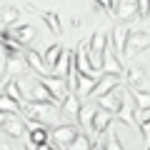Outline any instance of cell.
I'll return each instance as SVG.
<instances>
[{"instance_id": "obj_1", "label": "cell", "mask_w": 150, "mask_h": 150, "mask_svg": "<svg viewBox=\"0 0 150 150\" xmlns=\"http://www.w3.org/2000/svg\"><path fill=\"white\" fill-rule=\"evenodd\" d=\"M23 110H25V120H33V123L43 125V128H48V125L58 128V125L65 123L58 103H25Z\"/></svg>"}, {"instance_id": "obj_2", "label": "cell", "mask_w": 150, "mask_h": 150, "mask_svg": "<svg viewBox=\"0 0 150 150\" xmlns=\"http://www.w3.org/2000/svg\"><path fill=\"white\" fill-rule=\"evenodd\" d=\"M108 48V33L103 30H95L93 33V38L88 40V55H90V63L93 68L100 73V63H103V53H105Z\"/></svg>"}, {"instance_id": "obj_3", "label": "cell", "mask_w": 150, "mask_h": 150, "mask_svg": "<svg viewBox=\"0 0 150 150\" xmlns=\"http://www.w3.org/2000/svg\"><path fill=\"white\" fill-rule=\"evenodd\" d=\"M75 135H78V128L70 125V123H63V125H58V128H53V133H50V143H53L58 150H68L70 145H73Z\"/></svg>"}, {"instance_id": "obj_4", "label": "cell", "mask_w": 150, "mask_h": 150, "mask_svg": "<svg viewBox=\"0 0 150 150\" xmlns=\"http://www.w3.org/2000/svg\"><path fill=\"white\" fill-rule=\"evenodd\" d=\"M150 48V35H145L143 30H130L128 43H125V58H135V55L145 53Z\"/></svg>"}, {"instance_id": "obj_5", "label": "cell", "mask_w": 150, "mask_h": 150, "mask_svg": "<svg viewBox=\"0 0 150 150\" xmlns=\"http://www.w3.org/2000/svg\"><path fill=\"white\" fill-rule=\"evenodd\" d=\"M128 35H130L128 25H115V28H112V33L108 35V45H112L110 50L118 55L120 63L125 60V43H128Z\"/></svg>"}, {"instance_id": "obj_6", "label": "cell", "mask_w": 150, "mask_h": 150, "mask_svg": "<svg viewBox=\"0 0 150 150\" xmlns=\"http://www.w3.org/2000/svg\"><path fill=\"white\" fill-rule=\"evenodd\" d=\"M123 95H125V90H123V88L118 85L115 90H110V93H105V95H100V98H98V103H95V105L100 108V110L110 112V115H118L120 105H123Z\"/></svg>"}, {"instance_id": "obj_7", "label": "cell", "mask_w": 150, "mask_h": 150, "mask_svg": "<svg viewBox=\"0 0 150 150\" xmlns=\"http://www.w3.org/2000/svg\"><path fill=\"white\" fill-rule=\"evenodd\" d=\"M8 30H10V38L20 45V48H30V45L35 43V38H38V30L33 25H28V23H18V25L8 28Z\"/></svg>"}, {"instance_id": "obj_8", "label": "cell", "mask_w": 150, "mask_h": 150, "mask_svg": "<svg viewBox=\"0 0 150 150\" xmlns=\"http://www.w3.org/2000/svg\"><path fill=\"white\" fill-rule=\"evenodd\" d=\"M75 70L80 75H93V78H98V70L93 68L90 55H88V40H80V43H78V50H75Z\"/></svg>"}, {"instance_id": "obj_9", "label": "cell", "mask_w": 150, "mask_h": 150, "mask_svg": "<svg viewBox=\"0 0 150 150\" xmlns=\"http://www.w3.org/2000/svg\"><path fill=\"white\" fill-rule=\"evenodd\" d=\"M28 63H25V55L18 53V55H5L3 58V73H8V78H20V75H28Z\"/></svg>"}, {"instance_id": "obj_10", "label": "cell", "mask_w": 150, "mask_h": 150, "mask_svg": "<svg viewBox=\"0 0 150 150\" xmlns=\"http://www.w3.org/2000/svg\"><path fill=\"white\" fill-rule=\"evenodd\" d=\"M110 13L118 18V20H123V23L138 20V0H115Z\"/></svg>"}, {"instance_id": "obj_11", "label": "cell", "mask_w": 150, "mask_h": 150, "mask_svg": "<svg viewBox=\"0 0 150 150\" xmlns=\"http://www.w3.org/2000/svg\"><path fill=\"white\" fill-rule=\"evenodd\" d=\"M40 83L48 88V93L53 95V100L58 103V105L65 100V95L70 93V90H68V83H65L63 78H53V75H45V78H40Z\"/></svg>"}, {"instance_id": "obj_12", "label": "cell", "mask_w": 150, "mask_h": 150, "mask_svg": "<svg viewBox=\"0 0 150 150\" xmlns=\"http://www.w3.org/2000/svg\"><path fill=\"white\" fill-rule=\"evenodd\" d=\"M100 73L103 75H115V78H120V75L125 73L123 63L118 60V55L112 53L110 48H105V53H103V63H100Z\"/></svg>"}, {"instance_id": "obj_13", "label": "cell", "mask_w": 150, "mask_h": 150, "mask_svg": "<svg viewBox=\"0 0 150 150\" xmlns=\"http://www.w3.org/2000/svg\"><path fill=\"white\" fill-rule=\"evenodd\" d=\"M23 55H25V63H28V68H30L33 73H38L40 78H45V75H50V70H48V65H45L43 55L38 53L35 48H23Z\"/></svg>"}, {"instance_id": "obj_14", "label": "cell", "mask_w": 150, "mask_h": 150, "mask_svg": "<svg viewBox=\"0 0 150 150\" xmlns=\"http://www.w3.org/2000/svg\"><path fill=\"white\" fill-rule=\"evenodd\" d=\"M135 103H133V98L128 95V90H125V95H123V105H120V110H118V118L123 120L128 128H138V115H135Z\"/></svg>"}, {"instance_id": "obj_15", "label": "cell", "mask_w": 150, "mask_h": 150, "mask_svg": "<svg viewBox=\"0 0 150 150\" xmlns=\"http://www.w3.org/2000/svg\"><path fill=\"white\" fill-rule=\"evenodd\" d=\"M30 13H35V15H40V20L48 25V30L50 33H55V35H60L63 33V25H60V18H58V13H53V10H38L35 5H25Z\"/></svg>"}, {"instance_id": "obj_16", "label": "cell", "mask_w": 150, "mask_h": 150, "mask_svg": "<svg viewBox=\"0 0 150 150\" xmlns=\"http://www.w3.org/2000/svg\"><path fill=\"white\" fill-rule=\"evenodd\" d=\"M80 108H83V103H80V98L75 95V93H68V95H65V100L60 103V112H63V118H73V120H78V112H80Z\"/></svg>"}, {"instance_id": "obj_17", "label": "cell", "mask_w": 150, "mask_h": 150, "mask_svg": "<svg viewBox=\"0 0 150 150\" xmlns=\"http://www.w3.org/2000/svg\"><path fill=\"white\" fill-rule=\"evenodd\" d=\"M0 130H5V135H10V138H23L25 135V120H20L18 115H5Z\"/></svg>"}, {"instance_id": "obj_18", "label": "cell", "mask_w": 150, "mask_h": 150, "mask_svg": "<svg viewBox=\"0 0 150 150\" xmlns=\"http://www.w3.org/2000/svg\"><path fill=\"white\" fill-rule=\"evenodd\" d=\"M28 98H30L28 103H55V100H53V95L48 93V88H45L43 83H40V78L30 83V90H28Z\"/></svg>"}, {"instance_id": "obj_19", "label": "cell", "mask_w": 150, "mask_h": 150, "mask_svg": "<svg viewBox=\"0 0 150 150\" xmlns=\"http://www.w3.org/2000/svg\"><path fill=\"white\" fill-rule=\"evenodd\" d=\"M5 95L10 98V100H15L20 108H25V93H23L18 78H5Z\"/></svg>"}, {"instance_id": "obj_20", "label": "cell", "mask_w": 150, "mask_h": 150, "mask_svg": "<svg viewBox=\"0 0 150 150\" xmlns=\"http://www.w3.org/2000/svg\"><path fill=\"white\" fill-rule=\"evenodd\" d=\"M118 85H120V78H115V75H100L98 83H95V88H93V95L100 98V95H105V93L115 90Z\"/></svg>"}, {"instance_id": "obj_21", "label": "cell", "mask_w": 150, "mask_h": 150, "mask_svg": "<svg viewBox=\"0 0 150 150\" xmlns=\"http://www.w3.org/2000/svg\"><path fill=\"white\" fill-rule=\"evenodd\" d=\"M148 85V73L138 65H130L128 68V88H135V90H143Z\"/></svg>"}, {"instance_id": "obj_22", "label": "cell", "mask_w": 150, "mask_h": 150, "mask_svg": "<svg viewBox=\"0 0 150 150\" xmlns=\"http://www.w3.org/2000/svg\"><path fill=\"white\" fill-rule=\"evenodd\" d=\"M95 83H98V78H93V75H80L78 73V83H75V95L78 98H88V95H93V88H95Z\"/></svg>"}, {"instance_id": "obj_23", "label": "cell", "mask_w": 150, "mask_h": 150, "mask_svg": "<svg viewBox=\"0 0 150 150\" xmlns=\"http://www.w3.org/2000/svg\"><path fill=\"white\" fill-rule=\"evenodd\" d=\"M110 125H112V115L98 108V110H95V118H93V125H90V130H93L95 135H103L108 128H110Z\"/></svg>"}, {"instance_id": "obj_24", "label": "cell", "mask_w": 150, "mask_h": 150, "mask_svg": "<svg viewBox=\"0 0 150 150\" xmlns=\"http://www.w3.org/2000/svg\"><path fill=\"white\" fill-rule=\"evenodd\" d=\"M128 95L133 98V103H135L138 110H143V112L150 110V93H148V90H135V88H128Z\"/></svg>"}, {"instance_id": "obj_25", "label": "cell", "mask_w": 150, "mask_h": 150, "mask_svg": "<svg viewBox=\"0 0 150 150\" xmlns=\"http://www.w3.org/2000/svg\"><path fill=\"white\" fill-rule=\"evenodd\" d=\"M28 143L33 145V148H38V145H45V143H50V133H48V128H43V125H38V128H33V130H28Z\"/></svg>"}, {"instance_id": "obj_26", "label": "cell", "mask_w": 150, "mask_h": 150, "mask_svg": "<svg viewBox=\"0 0 150 150\" xmlns=\"http://www.w3.org/2000/svg\"><path fill=\"white\" fill-rule=\"evenodd\" d=\"M0 23H3L5 28L18 25V23H20V10H18V8H13V5H5L3 10H0Z\"/></svg>"}, {"instance_id": "obj_27", "label": "cell", "mask_w": 150, "mask_h": 150, "mask_svg": "<svg viewBox=\"0 0 150 150\" xmlns=\"http://www.w3.org/2000/svg\"><path fill=\"white\" fill-rule=\"evenodd\" d=\"M95 110H98V105H83L80 112H78V123H80L85 130H90L93 118H95Z\"/></svg>"}, {"instance_id": "obj_28", "label": "cell", "mask_w": 150, "mask_h": 150, "mask_svg": "<svg viewBox=\"0 0 150 150\" xmlns=\"http://www.w3.org/2000/svg\"><path fill=\"white\" fill-rule=\"evenodd\" d=\"M60 55H63V45H58V43H53L48 50H45L43 60H45V65H48V70H53V68H55V63L60 60Z\"/></svg>"}, {"instance_id": "obj_29", "label": "cell", "mask_w": 150, "mask_h": 150, "mask_svg": "<svg viewBox=\"0 0 150 150\" xmlns=\"http://www.w3.org/2000/svg\"><path fill=\"white\" fill-rule=\"evenodd\" d=\"M0 112H5V115H20L23 108L15 100H10L8 95H0Z\"/></svg>"}, {"instance_id": "obj_30", "label": "cell", "mask_w": 150, "mask_h": 150, "mask_svg": "<svg viewBox=\"0 0 150 150\" xmlns=\"http://www.w3.org/2000/svg\"><path fill=\"white\" fill-rule=\"evenodd\" d=\"M105 138H108L105 150H123V145H120V138H118V133H115V125H110V128L105 130Z\"/></svg>"}, {"instance_id": "obj_31", "label": "cell", "mask_w": 150, "mask_h": 150, "mask_svg": "<svg viewBox=\"0 0 150 150\" xmlns=\"http://www.w3.org/2000/svg\"><path fill=\"white\" fill-rule=\"evenodd\" d=\"M68 150H90V138H88L85 133H78L73 140V145H70Z\"/></svg>"}, {"instance_id": "obj_32", "label": "cell", "mask_w": 150, "mask_h": 150, "mask_svg": "<svg viewBox=\"0 0 150 150\" xmlns=\"http://www.w3.org/2000/svg\"><path fill=\"white\" fill-rule=\"evenodd\" d=\"M138 128H140V135H143L145 143H150V115H143L138 120Z\"/></svg>"}, {"instance_id": "obj_33", "label": "cell", "mask_w": 150, "mask_h": 150, "mask_svg": "<svg viewBox=\"0 0 150 150\" xmlns=\"http://www.w3.org/2000/svg\"><path fill=\"white\" fill-rule=\"evenodd\" d=\"M150 15V0H138V18Z\"/></svg>"}, {"instance_id": "obj_34", "label": "cell", "mask_w": 150, "mask_h": 150, "mask_svg": "<svg viewBox=\"0 0 150 150\" xmlns=\"http://www.w3.org/2000/svg\"><path fill=\"white\" fill-rule=\"evenodd\" d=\"M93 3H95L98 8H103V10L110 13V10H112V3H115V0H93Z\"/></svg>"}, {"instance_id": "obj_35", "label": "cell", "mask_w": 150, "mask_h": 150, "mask_svg": "<svg viewBox=\"0 0 150 150\" xmlns=\"http://www.w3.org/2000/svg\"><path fill=\"white\" fill-rule=\"evenodd\" d=\"M90 150H105V140H90Z\"/></svg>"}, {"instance_id": "obj_36", "label": "cell", "mask_w": 150, "mask_h": 150, "mask_svg": "<svg viewBox=\"0 0 150 150\" xmlns=\"http://www.w3.org/2000/svg\"><path fill=\"white\" fill-rule=\"evenodd\" d=\"M35 150H58V148H55V145L53 143H45V145H38V148Z\"/></svg>"}, {"instance_id": "obj_37", "label": "cell", "mask_w": 150, "mask_h": 150, "mask_svg": "<svg viewBox=\"0 0 150 150\" xmlns=\"http://www.w3.org/2000/svg\"><path fill=\"white\" fill-rule=\"evenodd\" d=\"M0 150H13V145H8V143H0Z\"/></svg>"}, {"instance_id": "obj_38", "label": "cell", "mask_w": 150, "mask_h": 150, "mask_svg": "<svg viewBox=\"0 0 150 150\" xmlns=\"http://www.w3.org/2000/svg\"><path fill=\"white\" fill-rule=\"evenodd\" d=\"M0 95H5V80H0Z\"/></svg>"}, {"instance_id": "obj_39", "label": "cell", "mask_w": 150, "mask_h": 150, "mask_svg": "<svg viewBox=\"0 0 150 150\" xmlns=\"http://www.w3.org/2000/svg\"><path fill=\"white\" fill-rule=\"evenodd\" d=\"M3 120H5V112H0V128H3Z\"/></svg>"}, {"instance_id": "obj_40", "label": "cell", "mask_w": 150, "mask_h": 150, "mask_svg": "<svg viewBox=\"0 0 150 150\" xmlns=\"http://www.w3.org/2000/svg\"><path fill=\"white\" fill-rule=\"evenodd\" d=\"M0 78H3V73H0Z\"/></svg>"}, {"instance_id": "obj_41", "label": "cell", "mask_w": 150, "mask_h": 150, "mask_svg": "<svg viewBox=\"0 0 150 150\" xmlns=\"http://www.w3.org/2000/svg\"><path fill=\"white\" fill-rule=\"evenodd\" d=\"M148 150H150V148H148Z\"/></svg>"}]
</instances>
